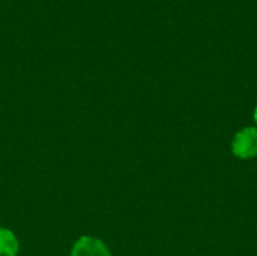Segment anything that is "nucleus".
<instances>
[{
    "mask_svg": "<svg viewBox=\"0 0 257 256\" xmlns=\"http://www.w3.org/2000/svg\"><path fill=\"white\" fill-rule=\"evenodd\" d=\"M20 241L17 235L5 226H0V256H18Z\"/></svg>",
    "mask_w": 257,
    "mask_h": 256,
    "instance_id": "3",
    "label": "nucleus"
},
{
    "mask_svg": "<svg viewBox=\"0 0 257 256\" xmlns=\"http://www.w3.org/2000/svg\"><path fill=\"white\" fill-rule=\"evenodd\" d=\"M253 118H254V122L257 124V106L256 109H254V113H253Z\"/></svg>",
    "mask_w": 257,
    "mask_h": 256,
    "instance_id": "4",
    "label": "nucleus"
},
{
    "mask_svg": "<svg viewBox=\"0 0 257 256\" xmlns=\"http://www.w3.org/2000/svg\"><path fill=\"white\" fill-rule=\"evenodd\" d=\"M232 152L238 158H254L257 157V128L247 127L235 134L232 142Z\"/></svg>",
    "mask_w": 257,
    "mask_h": 256,
    "instance_id": "1",
    "label": "nucleus"
},
{
    "mask_svg": "<svg viewBox=\"0 0 257 256\" xmlns=\"http://www.w3.org/2000/svg\"><path fill=\"white\" fill-rule=\"evenodd\" d=\"M69 256H111V252L101 238L81 235L72 244Z\"/></svg>",
    "mask_w": 257,
    "mask_h": 256,
    "instance_id": "2",
    "label": "nucleus"
}]
</instances>
